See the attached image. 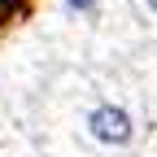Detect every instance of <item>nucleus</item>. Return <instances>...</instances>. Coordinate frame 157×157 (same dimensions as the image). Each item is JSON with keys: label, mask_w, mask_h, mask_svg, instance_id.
Listing matches in <instances>:
<instances>
[{"label": "nucleus", "mask_w": 157, "mask_h": 157, "mask_svg": "<svg viewBox=\"0 0 157 157\" xmlns=\"http://www.w3.org/2000/svg\"><path fill=\"white\" fill-rule=\"evenodd\" d=\"M74 135L101 153H118V148H131L140 127H135V113L131 105L113 101V96H101V92H87L83 101L74 105Z\"/></svg>", "instance_id": "f257e3e1"}, {"label": "nucleus", "mask_w": 157, "mask_h": 157, "mask_svg": "<svg viewBox=\"0 0 157 157\" xmlns=\"http://www.w3.org/2000/svg\"><path fill=\"white\" fill-rule=\"evenodd\" d=\"M61 17L74 26H87V31H105L109 22V0H61Z\"/></svg>", "instance_id": "f03ea898"}, {"label": "nucleus", "mask_w": 157, "mask_h": 157, "mask_svg": "<svg viewBox=\"0 0 157 157\" xmlns=\"http://www.w3.org/2000/svg\"><path fill=\"white\" fill-rule=\"evenodd\" d=\"M135 5H140V9H144V17L157 26V0H135Z\"/></svg>", "instance_id": "7ed1b4c3"}, {"label": "nucleus", "mask_w": 157, "mask_h": 157, "mask_svg": "<svg viewBox=\"0 0 157 157\" xmlns=\"http://www.w3.org/2000/svg\"><path fill=\"white\" fill-rule=\"evenodd\" d=\"M5 148H9V135H5V122H0V157H5Z\"/></svg>", "instance_id": "20e7f679"}]
</instances>
